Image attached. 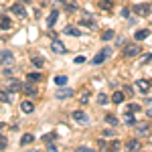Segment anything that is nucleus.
<instances>
[{
    "mask_svg": "<svg viewBox=\"0 0 152 152\" xmlns=\"http://www.w3.org/2000/svg\"><path fill=\"white\" fill-rule=\"evenodd\" d=\"M142 49L138 43H134V45H126L124 47V57L126 59H134V57H138V53H140Z\"/></svg>",
    "mask_w": 152,
    "mask_h": 152,
    "instance_id": "obj_1",
    "label": "nucleus"
},
{
    "mask_svg": "<svg viewBox=\"0 0 152 152\" xmlns=\"http://www.w3.org/2000/svg\"><path fill=\"white\" fill-rule=\"evenodd\" d=\"M0 65H2V67H12V65H14V55H12L10 51H2V55H0Z\"/></svg>",
    "mask_w": 152,
    "mask_h": 152,
    "instance_id": "obj_2",
    "label": "nucleus"
},
{
    "mask_svg": "<svg viewBox=\"0 0 152 152\" xmlns=\"http://www.w3.org/2000/svg\"><path fill=\"white\" fill-rule=\"evenodd\" d=\"M51 51L57 53V55H65V53H67V47H65L59 39H51Z\"/></svg>",
    "mask_w": 152,
    "mask_h": 152,
    "instance_id": "obj_3",
    "label": "nucleus"
},
{
    "mask_svg": "<svg viewBox=\"0 0 152 152\" xmlns=\"http://www.w3.org/2000/svg\"><path fill=\"white\" fill-rule=\"evenodd\" d=\"M71 118H73L77 124H83V126H85V124H89V116H87L83 110H75V112L71 114Z\"/></svg>",
    "mask_w": 152,
    "mask_h": 152,
    "instance_id": "obj_4",
    "label": "nucleus"
},
{
    "mask_svg": "<svg viewBox=\"0 0 152 152\" xmlns=\"http://www.w3.org/2000/svg\"><path fill=\"white\" fill-rule=\"evenodd\" d=\"M110 55H112V49H110V47L102 49V51H99V53L94 57V65H102V63H104V61L110 57Z\"/></svg>",
    "mask_w": 152,
    "mask_h": 152,
    "instance_id": "obj_5",
    "label": "nucleus"
},
{
    "mask_svg": "<svg viewBox=\"0 0 152 152\" xmlns=\"http://www.w3.org/2000/svg\"><path fill=\"white\" fill-rule=\"evenodd\" d=\"M132 10L136 12L138 16H148V14H150V4H144V2H142V4H134Z\"/></svg>",
    "mask_w": 152,
    "mask_h": 152,
    "instance_id": "obj_6",
    "label": "nucleus"
},
{
    "mask_svg": "<svg viewBox=\"0 0 152 152\" xmlns=\"http://www.w3.org/2000/svg\"><path fill=\"white\" fill-rule=\"evenodd\" d=\"M71 95H73V89L71 87H65V85H61L57 89V94H55V97L57 99H69Z\"/></svg>",
    "mask_w": 152,
    "mask_h": 152,
    "instance_id": "obj_7",
    "label": "nucleus"
},
{
    "mask_svg": "<svg viewBox=\"0 0 152 152\" xmlns=\"http://www.w3.org/2000/svg\"><path fill=\"white\" fill-rule=\"evenodd\" d=\"M136 132H138L140 136H148V132H150V124H148V120H144V122H136Z\"/></svg>",
    "mask_w": 152,
    "mask_h": 152,
    "instance_id": "obj_8",
    "label": "nucleus"
},
{
    "mask_svg": "<svg viewBox=\"0 0 152 152\" xmlns=\"http://www.w3.org/2000/svg\"><path fill=\"white\" fill-rule=\"evenodd\" d=\"M136 85H138V91H140V94H148L152 89V81H148V79H138Z\"/></svg>",
    "mask_w": 152,
    "mask_h": 152,
    "instance_id": "obj_9",
    "label": "nucleus"
},
{
    "mask_svg": "<svg viewBox=\"0 0 152 152\" xmlns=\"http://www.w3.org/2000/svg\"><path fill=\"white\" fill-rule=\"evenodd\" d=\"M79 24H83V26H87V28H95V20L91 14H87V12H83L81 20H79Z\"/></svg>",
    "mask_w": 152,
    "mask_h": 152,
    "instance_id": "obj_10",
    "label": "nucleus"
},
{
    "mask_svg": "<svg viewBox=\"0 0 152 152\" xmlns=\"http://www.w3.org/2000/svg\"><path fill=\"white\" fill-rule=\"evenodd\" d=\"M10 12H12V14H16V16H20V18H24V16H26V10H24V6H23V4H18V2L10 6Z\"/></svg>",
    "mask_w": 152,
    "mask_h": 152,
    "instance_id": "obj_11",
    "label": "nucleus"
},
{
    "mask_svg": "<svg viewBox=\"0 0 152 152\" xmlns=\"http://www.w3.org/2000/svg\"><path fill=\"white\" fill-rule=\"evenodd\" d=\"M31 63H33L35 67H39V69H41V67L45 65V59L41 57L39 53H33V55H31Z\"/></svg>",
    "mask_w": 152,
    "mask_h": 152,
    "instance_id": "obj_12",
    "label": "nucleus"
},
{
    "mask_svg": "<svg viewBox=\"0 0 152 152\" xmlns=\"http://www.w3.org/2000/svg\"><path fill=\"white\" fill-rule=\"evenodd\" d=\"M23 91H24L26 95H37V94H39L37 85H33L31 81H28V83H24V85H23Z\"/></svg>",
    "mask_w": 152,
    "mask_h": 152,
    "instance_id": "obj_13",
    "label": "nucleus"
},
{
    "mask_svg": "<svg viewBox=\"0 0 152 152\" xmlns=\"http://www.w3.org/2000/svg\"><path fill=\"white\" fill-rule=\"evenodd\" d=\"M57 18H59V10H51V14H49V18H47L49 28H53V26L57 24Z\"/></svg>",
    "mask_w": 152,
    "mask_h": 152,
    "instance_id": "obj_14",
    "label": "nucleus"
},
{
    "mask_svg": "<svg viewBox=\"0 0 152 152\" xmlns=\"http://www.w3.org/2000/svg\"><path fill=\"white\" fill-rule=\"evenodd\" d=\"M65 35H69V37H81V31L77 28V26H65Z\"/></svg>",
    "mask_w": 152,
    "mask_h": 152,
    "instance_id": "obj_15",
    "label": "nucleus"
},
{
    "mask_svg": "<svg viewBox=\"0 0 152 152\" xmlns=\"http://www.w3.org/2000/svg\"><path fill=\"white\" fill-rule=\"evenodd\" d=\"M136 41H144V39H148L150 37V31L148 28H140V31H136Z\"/></svg>",
    "mask_w": 152,
    "mask_h": 152,
    "instance_id": "obj_16",
    "label": "nucleus"
},
{
    "mask_svg": "<svg viewBox=\"0 0 152 152\" xmlns=\"http://www.w3.org/2000/svg\"><path fill=\"white\" fill-rule=\"evenodd\" d=\"M126 148H128V150H140V142L136 140V138H130V140L126 142Z\"/></svg>",
    "mask_w": 152,
    "mask_h": 152,
    "instance_id": "obj_17",
    "label": "nucleus"
},
{
    "mask_svg": "<svg viewBox=\"0 0 152 152\" xmlns=\"http://www.w3.org/2000/svg\"><path fill=\"white\" fill-rule=\"evenodd\" d=\"M10 26H12V23H10L8 16H0V28H2V31H8Z\"/></svg>",
    "mask_w": 152,
    "mask_h": 152,
    "instance_id": "obj_18",
    "label": "nucleus"
},
{
    "mask_svg": "<svg viewBox=\"0 0 152 152\" xmlns=\"http://www.w3.org/2000/svg\"><path fill=\"white\" fill-rule=\"evenodd\" d=\"M20 110H23L24 114H31V112L35 110V104H33V102H23V104H20Z\"/></svg>",
    "mask_w": 152,
    "mask_h": 152,
    "instance_id": "obj_19",
    "label": "nucleus"
},
{
    "mask_svg": "<svg viewBox=\"0 0 152 152\" xmlns=\"http://www.w3.org/2000/svg\"><path fill=\"white\" fill-rule=\"evenodd\" d=\"M124 122H126L128 126H136V118H134V112H130V110H128V114L124 116Z\"/></svg>",
    "mask_w": 152,
    "mask_h": 152,
    "instance_id": "obj_20",
    "label": "nucleus"
},
{
    "mask_svg": "<svg viewBox=\"0 0 152 152\" xmlns=\"http://www.w3.org/2000/svg\"><path fill=\"white\" fill-rule=\"evenodd\" d=\"M97 6L102 10H112V0H97Z\"/></svg>",
    "mask_w": 152,
    "mask_h": 152,
    "instance_id": "obj_21",
    "label": "nucleus"
},
{
    "mask_svg": "<svg viewBox=\"0 0 152 152\" xmlns=\"http://www.w3.org/2000/svg\"><path fill=\"white\" fill-rule=\"evenodd\" d=\"M26 79H28L31 83H39L41 79H43V75H41V73H28V75H26Z\"/></svg>",
    "mask_w": 152,
    "mask_h": 152,
    "instance_id": "obj_22",
    "label": "nucleus"
},
{
    "mask_svg": "<svg viewBox=\"0 0 152 152\" xmlns=\"http://www.w3.org/2000/svg\"><path fill=\"white\" fill-rule=\"evenodd\" d=\"M124 102V91H116L112 95V104H122Z\"/></svg>",
    "mask_w": 152,
    "mask_h": 152,
    "instance_id": "obj_23",
    "label": "nucleus"
},
{
    "mask_svg": "<svg viewBox=\"0 0 152 152\" xmlns=\"http://www.w3.org/2000/svg\"><path fill=\"white\" fill-rule=\"evenodd\" d=\"M8 91H10V94H16V91H23V85H20V83H16V81H12L10 85H8Z\"/></svg>",
    "mask_w": 152,
    "mask_h": 152,
    "instance_id": "obj_24",
    "label": "nucleus"
},
{
    "mask_svg": "<svg viewBox=\"0 0 152 152\" xmlns=\"http://www.w3.org/2000/svg\"><path fill=\"white\" fill-rule=\"evenodd\" d=\"M105 122H107L110 126H118V124H120V120H118L114 114H107V116H105Z\"/></svg>",
    "mask_w": 152,
    "mask_h": 152,
    "instance_id": "obj_25",
    "label": "nucleus"
},
{
    "mask_svg": "<svg viewBox=\"0 0 152 152\" xmlns=\"http://www.w3.org/2000/svg\"><path fill=\"white\" fill-rule=\"evenodd\" d=\"M31 142H35V136H33V134H24L23 138H20V144H23V146L31 144Z\"/></svg>",
    "mask_w": 152,
    "mask_h": 152,
    "instance_id": "obj_26",
    "label": "nucleus"
},
{
    "mask_svg": "<svg viewBox=\"0 0 152 152\" xmlns=\"http://www.w3.org/2000/svg\"><path fill=\"white\" fill-rule=\"evenodd\" d=\"M0 102L10 104V94H8V91H4V89H0Z\"/></svg>",
    "mask_w": 152,
    "mask_h": 152,
    "instance_id": "obj_27",
    "label": "nucleus"
},
{
    "mask_svg": "<svg viewBox=\"0 0 152 152\" xmlns=\"http://www.w3.org/2000/svg\"><path fill=\"white\" fill-rule=\"evenodd\" d=\"M97 104L99 105H105V104H110V97L105 94H97Z\"/></svg>",
    "mask_w": 152,
    "mask_h": 152,
    "instance_id": "obj_28",
    "label": "nucleus"
},
{
    "mask_svg": "<svg viewBox=\"0 0 152 152\" xmlns=\"http://www.w3.org/2000/svg\"><path fill=\"white\" fill-rule=\"evenodd\" d=\"M65 83H67V77H65V75H57V77H55V85L61 87V85H65Z\"/></svg>",
    "mask_w": 152,
    "mask_h": 152,
    "instance_id": "obj_29",
    "label": "nucleus"
},
{
    "mask_svg": "<svg viewBox=\"0 0 152 152\" xmlns=\"http://www.w3.org/2000/svg\"><path fill=\"white\" fill-rule=\"evenodd\" d=\"M79 102H81L83 105L89 102V91H87V89H85V91H81V95H79Z\"/></svg>",
    "mask_w": 152,
    "mask_h": 152,
    "instance_id": "obj_30",
    "label": "nucleus"
},
{
    "mask_svg": "<svg viewBox=\"0 0 152 152\" xmlns=\"http://www.w3.org/2000/svg\"><path fill=\"white\" fill-rule=\"evenodd\" d=\"M55 138H57V134H55V132H49V134L43 136V142H53Z\"/></svg>",
    "mask_w": 152,
    "mask_h": 152,
    "instance_id": "obj_31",
    "label": "nucleus"
},
{
    "mask_svg": "<svg viewBox=\"0 0 152 152\" xmlns=\"http://www.w3.org/2000/svg\"><path fill=\"white\" fill-rule=\"evenodd\" d=\"M146 114H148V118H152V97L146 99Z\"/></svg>",
    "mask_w": 152,
    "mask_h": 152,
    "instance_id": "obj_32",
    "label": "nucleus"
},
{
    "mask_svg": "<svg viewBox=\"0 0 152 152\" xmlns=\"http://www.w3.org/2000/svg\"><path fill=\"white\" fill-rule=\"evenodd\" d=\"M65 8H67V12H75L77 10V4L75 2H65Z\"/></svg>",
    "mask_w": 152,
    "mask_h": 152,
    "instance_id": "obj_33",
    "label": "nucleus"
},
{
    "mask_svg": "<svg viewBox=\"0 0 152 152\" xmlns=\"http://www.w3.org/2000/svg\"><path fill=\"white\" fill-rule=\"evenodd\" d=\"M102 39H104V41H110V39H114V31H104Z\"/></svg>",
    "mask_w": 152,
    "mask_h": 152,
    "instance_id": "obj_34",
    "label": "nucleus"
},
{
    "mask_svg": "<svg viewBox=\"0 0 152 152\" xmlns=\"http://www.w3.org/2000/svg\"><path fill=\"white\" fill-rule=\"evenodd\" d=\"M104 136L105 138H112V136H116V132H114L112 128H107V130H104Z\"/></svg>",
    "mask_w": 152,
    "mask_h": 152,
    "instance_id": "obj_35",
    "label": "nucleus"
},
{
    "mask_svg": "<svg viewBox=\"0 0 152 152\" xmlns=\"http://www.w3.org/2000/svg\"><path fill=\"white\" fill-rule=\"evenodd\" d=\"M128 110L136 114V112H140V105H138V104H130V105H128Z\"/></svg>",
    "mask_w": 152,
    "mask_h": 152,
    "instance_id": "obj_36",
    "label": "nucleus"
},
{
    "mask_svg": "<svg viewBox=\"0 0 152 152\" xmlns=\"http://www.w3.org/2000/svg\"><path fill=\"white\" fill-rule=\"evenodd\" d=\"M47 150H51V152H57V146H55L53 142H47Z\"/></svg>",
    "mask_w": 152,
    "mask_h": 152,
    "instance_id": "obj_37",
    "label": "nucleus"
},
{
    "mask_svg": "<svg viewBox=\"0 0 152 152\" xmlns=\"http://www.w3.org/2000/svg\"><path fill=\"white\" fill-rule=\"evenodd\" d=\"M4 146H6V138H4V136H0V150H2Z\"/></svg>",
    "mask_w": 152,
    "mask_h": 152,
    "instance_id": "obj_38",
    "label": "nucleus"
},
{
    "mask_svg": "<svg viewBox=\"0 0 152 152\" xmlns=\"http://www.w3.org/2000/svg\"><path fill=\"white\" fill-rule=\"evenodd\" d=\"M110 148H112V150H118V148H120V142H112Z\"/></svg>",
    "mask_w": 152,
    "mask_h": 152,
    "instance_id": "obj_39",
    "label": "nucleus"
},
{
    "mask_svg": "<svg viewBox=\"0 0 152 152\" xmlns=\"http://www.w3.org/2000/svg\"><path fill=\"white\" fill-rule=\"evenodd\" d=\"M77 150H79V152H91V148H87V146H79Z\"/></svg>",
    "mask_w": 152,
    "mask_h": 152,
    "instance_id": "obj_40",
    "label": "nucleus"
},
{
    "mask_svg": "<svg viewBox=\"0 0 152 152\" xmlns=\"http://www.w3.org/2000/svg\"><path fill=\"white\" fill-rule=\"evenodd\" d=\"M97 146H99V148H107V144H105L104 140H97Z\"/></svg>",
    "mask_w": 152,
    "mask_h": 152,
    "instance_id": "obj_41",
    "label": "nucleus"
},
{
    "mask_svg": "<svg viewBox=\"0 0 152 152\" xmlns=\"http://www.w3.org/2000/svg\"><path fill=\"white\" fill-rule=\"evenodd\" d=\"M122 16H124V18H128V16H130V10H128V8H124V10H122Z\"/></svg>",
    "mask_w": 152,
    "mask_h": 152,
    "instance_id": "obj_42",
    "label": "nucleus"
},
{
    "mask_svg": "<svg viewBox=\"0 0 152 152\" xmlns=\"http://www.w3.org/2000/svg\"><path fill=\"white\" fill-rule=\"evenodd\" d=\"M75 63H85V57H81V55H79V57H75Z\"/></svg>",
    "mask_w": 152,
    "mask_h": 152,
    "instance_id": "obj_43",
    "label": "nucleus"
},
{
    "mask_svg": "<svg viewBox=\"0 0 152 152\" xmlns=\"http://www.w3.org/2000/svg\"><path fill=\"white\" fill-rule=\"evenodd\" d=\"M124 91H126V94H134V89H132L130 85H126V87H124Z\"/></svg>",
    "mask_w": 152,
    "mask_h": 152,
    "instance_id": "obj_44",
    "label": "nucleus"
},
{
    "mask_svg": "<svg viewBox=\"0 0 152 152\" xmlns=\"http://www.w3.org/2000/svg\"><path fill=\"white\" fill-rule=\"evenodd\" d=\"M144 63H152V55H146L144 57Z\"/></svg>",
    "mask_w": 152,
    "mask_h": 152,
    "instance_id": "obj_45",
    "label": "nucleus"
},
{
    "mask_svg": "<svg viewBox=\"0 0 152 152\" xmlns=\"http://www.w3.org/2000/svg\"><path fill=\"white\" fill-rule=\"evenodd\" d=\"M18 2H28V0H18Z\"/></svg>",
    "mask_w": 152,
    "mask_h": 152,
    "instance_id": "obj_46",
    "label": "nucleus"
},
{
    "mask_svg": "<svg viewBox=\"0 0 152 152\" xmlns=\"http://www.w3.org/2000/svg\"><path fill=\"white\" fill-rule=\"evenodd\" d=\"M59 2H67V0H59Z\"/></svg>",
    "mask_w": 152,
    "mask_h": 152,
    "instance_id": "obj_47",
    "label": "nucleus"
},
{
    "mask_svg": "<svg viewBox=\"0 0 152 152\" xmlns=\"http://www.w3.org/2000/svg\"><path fill=\"white\" fill-rule=\"evenodd\" d=\"M0 130H2V122H0Z\"/></svg>",
    "mask_w": 152,
    "mask_h": 152,
    "instance_id": "obj_48",
    "label": "nucleus"
}]
</instances>
